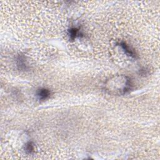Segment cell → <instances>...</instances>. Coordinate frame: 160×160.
I'll return each instance as SVG.
<instances>
[{"label":"cell","instance_id":"cell-2","mask_svg":"<svg viewBox=\"0 0 160 160\" xmlns=\"http://www.w3.org/2000/svg\"><path fill=\"white\" fill-rule=\"evenodd\" d=\"M50 94L49 90L46 88H41L37 91L36 96L39 100L44 101L49 97Z\"/></svg>","mask_w":160,"mask_h":160},{"label":"cell","instance_id":"cell-1","mask_svg":"<svg viewBox=\"0 0 160 160\" xmlns=\"http://www.w3.org/2000/svg\"><path fill=\"white\" fill-rule=\"evenodd\" d=\"M16 65L18 69L21 71H26L28 69V66L26 62V58L22 54H19L16 59Z\"/></svg>","mask_w":160,"mask_h":160},{"label":"cell","instance_id":"cell-4","mask_svg":"<svg viewBox=\"0 0 160 160\" xmlns=\"http://www.w3.org/2000/svg\"><path fill=\"white\" fill-rule=\"evenodd\" d=\"M79 34V30L76 28H71L68 30V36L69 39L73 41Z\"/></svg>","mask_w":160,"mask_h":160},{"label":"cell","instance_id":"cell-3","mask_svg":"<svg viewBox=\"0 0 160 160\" xmlns=\"http://www.w3.org/2000/svg\"><path fill=\"white\" fill-rule=\"evenodd\" d=\"M119 45L122 48V49L124 50V52L129 56L133 58H136V55L134 51L125 42H121L119 43Z\"/></svg>","mask_w":160,"mask_h":160},{"label":"cell","instance_id":"cell-5","mask_svg":"<svg viewBox=\"0 0 160 160\" xmlns=\"http://www.w3.org/2000/svg\"><path fill=\"white\" fill-rule=\"evenodd\" d=\"M24 150L27 154H31L34 151V144L31 141L28 142L24 146Z\"/></svg>","mask_w":160,"mask_h":160}]
</instances>
